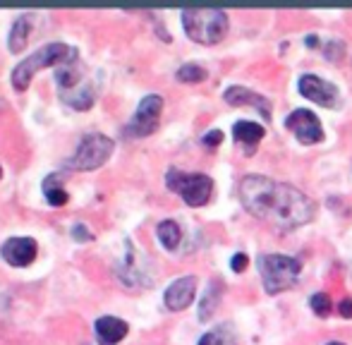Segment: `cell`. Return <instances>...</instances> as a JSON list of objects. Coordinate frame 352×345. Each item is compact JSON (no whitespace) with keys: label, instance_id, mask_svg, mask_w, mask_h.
<instances>
[{"label":"cell","instance_id":"52a82bcc","mask_svg":"<svg viewBox=\"0 0 352 345\" xmlns=\"http://www.w3.org/2000/svg\"><path fill=\"white\" fill-rule=\"evenodd\" d=\"M161 111H163V96L161 93H148L140 101L135 111V118L130 120V125L125 127L127 137H135V140H142V137H148L158 130V120H161Z\"/></svg>","mask_w":352,"mask_h":345},{"label":"cell","instance_id":"277c9868","mask_svg":"<svg viewBox=\"0 0 352 345\" xmlns=\"http://www.w3.org/2000/svg\"><path fill=\"white\" fill-rule=\"evenodd\" d=\"M261 271V280L269 295H278L287 290L297 278H300L302 264L295 257H285V254H261L256 259Z\"/></svg>","mask_w":352,"mask_h":345},{"label":"cell","instance_id":"484cf974","mask_svg":"<svg viewBox=\"0 0 352 345\" xmlns=\"http://www.w3.org/2000/svg\"><path fill=\"white\" fill-rule=\"evenodd\" d=\"M204 146H218L223 142V132L221 130H211V132H206L204 135Z\"/></svg>","mask_w":352,"mask_h":345},{"label":"cell","instance_id":"5bb4252c","mask_svg":"<svg viewBox=\"0 0 352 345\" xmlns=\"http://www.w3.org/2000/svg\"><path fill=\"white\" fill-rule=\"evenodd\" d=\"M34 27V17L29 12H22L17 19H14L12 29H10V36H8V48L10 53H22L24 46L29 41V34H32Z\"/></svg>","mask_w":352,"mask_h":345},{"label":"cell","instance_id":"3957f363","mask_svg":"<svg viewBox=\"0 0 352 345\" xmlns=\"http://www.w3.org/2000/svg\"><path fill=\"white\" fill-rule=\"evenodd\" d=\"M182 27L192 41L201 46H213L228 34V14L223 10H182Z\"/></svg>","mask_w":352,"mask_h":345},{"label":"cell","instance_id":"8fae6325","mask_svg":"<svg viewBox=\"0 0 352 345\" xmlns=\"http://www.w3.org/2000/svg\"><path fill=\"white\" fill-rule=\"evenodd\" d=\"M197 298V278L195 276H182V278L173 280L168 285L166 295H163V302L170 312H182L187 309Z\"/></svg>","mask_w":352,"mask_h":345},{"label":"cell","instance_id":"30bf717a","mask_svg":"<svg viewBox=\"0 0 352 345\" xmlns=\"http://www.w3.org/2000/svg\"><path fill=\"white\" fill-rule=\"evenodd\" d=\"M36 249L38 247L34 238H10L0 247V257H3L5 264L14 266V269H22V266H29L36 259Z\"/></svg>","mask_w":352,"mask_h":345},{"label":"cell","instance_id":"e0dca14e","mask_svg":"<svg viewBox=\"0 0 352 345\" xmlns=\"http://www.w3.org/2000/svg\"><path fill=\"white\" fill-rule=\"evenodd\" d=\"M60 98L67 106L77 108V111H89L94 106V89L82 82V85L70 89V91H60Z\"/></svg>","mask_w":352,"mask_h":345},{"label":"cell","instance_id":"f1b7e54d","mask_svg":"<svg viewBox=\"0 0 352 345\" xmlns=\"http://www.w3.org/2000/svg\"><path fill=\"white\" fill-rule=\"evenodd\" d=\"M326 345H345V343H340V341H331V343H326Z\"/></svg>","mask_w":352,"mask_h":345},{"label":"cell","instance_id":"44dd1931","mask_svg":"<svg viewBox=\"0 0 352 345\" xmlns=\"http://www.w3.org/2000/svg\"><path fill=\"white\" fill-rule=\"evenodd\" d=\"M309 307L314 309L316 317L326 319V317L331 314V295H326V293H314V295L309 298Z\"/></svg>","mask_w":352,"mask_h":345},{"label":"cell","instance_id":"f546056e","mask_svg":"<svg viewBox=\"0 0 352 345\" xmlns=\"http://www.w3.org/2000/svg\"><path fill=\"white\" fill-rule=\"evenodd\" d=\"M0 175H3V168H0Z\"/></svg>","mask_w":352,"mask_h":345},{"label":"cell","instance_id":"7a4b0ae2","mask_svg":"<svg viewBox=\"0 0 352 345\" xmlns=\"http://www.w3.org/2000/svg\"><path fill=\"white\" fill-rule=\"evenodd\" d=\"M74 56H77V51H74L72 46H67V43H60V41L46 43V46H41L36 53H32L29 58L19 60V65H14L12 87L17 89V91H27L36 72L46 70V67L67 65V63H72Z\"/></svg>","mask_w":352,"mask_h":345},{"label":"cell","instance_id":"9c48e42d","mask_svg":"<svg viewBox=\"0 0 352 345\" xmlns=\"http://www.w3.org/2000/svg\"><path fill=\"white\" fill-rule=\"evenodd\" d=\"M297 89H300V93L305 98H309V101L319 103V106H324V108H338V103H340L338 87L321 80V77H316V75H302Z\"/></svg>","mask_w":352,"mask_h":345},{"label":"cell","instance_id":"603a6c76","mask_svg":"<svg viewBox=\"0 0 352 345\" xmlns=\"http://www.w3.org/2000/svg\"><path fill=\"white\" fill-rule=\"evenodd\" d=\"M324 51H326V58H329V60L338 63V60H343V56H345V43L338 41V38H333V41L326 43Z\"/></svg>","mask_w":352,"mask_h":345},{"label":"cell","instance_id":"8992f818","mask_svg":"<svg viewBox=\"0 0 352 345\" xmlns=\"http://www.w3.org/2000/svg\"><path fill=\"white\" fill-rule=\"evenodd\" d=\"M113 151H116V142L111 137L101 135V132H91L79 142L77 151L65 166L70 170H96L111 159Z\"/></svg>","mask_w":352,"mask_h":345},{"label":"cell","instance_id":"ba28073f","mask_svg":"<svg viewBox=\"0 0 352 345\" xmlns=\"http://www.w3.org/2000/svg\"><path fill=\"white\" fill-rule=\"evenodd\" d=\"M285 127L295 132V137L302 144H319L324 140V127H321L319 118L307 108H297L285 118Z\"/></svg>","mask_w":352,"mask_h":345},{"label":"cell","instance_id":"83f0119b","mask_svg":"<svg viewBox=\"0 0 352 345\" xmlns=\"http://www.w3.org/2000/svg\"><path fill=\"white\" fill-rule=\"evenodd\" d=\"M305 43H307L309 48H316V46H319V38H316L314 34H311V36H307V41H305Z\"/></svg>","mask_w":352,"mask_h":345},{"label":"cell","instance_id":"4fadbf2b","mask_svg":"<svg viewBox=\"0 0 352 345\" xmlns=\"http://www.w3.org/2000/svg\"><path fill=\"white\" fill-rule=\"evenodd\" d=\"M94 331H96V338L101 345H116L127 336L130 326L118 317H98L94 322Z\"/></svg>","mask_w":352,"mask_h":345},{"label":"cell","instance_id":"ac0fdd59","mask_svg":"<svg viewBox=\"0 0 352 345\" xmlns=\"http://www.w3.org/2000/svg\"><path fill=\"white\" fill-rule=\"evenodd\" d=\"M156 235H158V243L166 249H177V245L182 240V230L175 221H161L156 228Z\"/></svg>","mask_w":352,"mask_h":345},{"label":"cell","instance_id":"7c38bea8","mask_svg":"<svg viewBox=\"0 0 352 345\" xmlns=\"http://www.w3.org/2000/svg\"><path fill=\"white\" fill-rule=\"evenodd\" d=\"M223 98H226L228 106H237V108H240V106H252V108H256L264 120H271V98L261 96V93L250 91V89H245V87H230V89H226Z\"/></svg>","mask_w":352,"mask_h":345},{"label":"cell","instance_id":"5b68a950","mask_svg":"<svg viewBox=\"0 0 352 345\" xmlns=\"http://www.w3.org/2000/svg\"><path fill=\"white\" fill-rule=\"evenodd\" d=\"M168 190L177 192L187 206H204L213 194V180L204 172H182L170 168L166 172Z\"/></svg>","mask_w":352,"mask_h":345},{"label":"cell","instance_id":"ffe728a7","mask_svg":"<svg viewBox=\"0 0 352 345\" xmlns=\"http://www.w3.org/2000/svg\"><path fill=\"white\" fill-rule=\"evenodd\" d=\"M177 80L180 82H192V85H199V82H204L206 77H209V72L204 70L201 65H195V63H187V65H182L180 70H177Z\"/></svg>","mask_w":352,"mask_h":345},{"label":"cell","instance_id":"4316f807","mask_svg":"<svg viewBox=\"0 0 352 345\" xmlns=\"http://www.w3.org/2000/svg\"><path fill=\"white\" fill-rule=\"evenodd\" d=\"M340 317L352 319V300L350 298H345L343 302H340Z\"/></svg>","mask_w":352,"mask_h":345},{"label":"cell","instance_id":"d4e9b609","mask_svg":"<svg viewBox=\"0 0 352 345\" xmlns=\"http://www.w3.org/2000/svg\"><path fill=\"white\" fill-rule=\"evenodd\" d=\"M230 266H232V271H237V274H242V271L250 266V257L247 254H242V252H237L235 257L230 259Z\"/></svg>","mask_w":352,"mask_h":345},{"label":"cell","instance_id":"d6986e66","mask_svg":"<svg viewBox=\"0 0 352 345\" xmlns=\"http://www.w3.org/2000/svg\"><path fill=\"white\" fill-rule=\"evenodd\" d=\"M199 345H235V333L230 331V326H218L216 331L204 333Z\"/></svg>","mask_w":352,"mask_h":345},{"label":"cell","instance_id":"6da1fadb","mask_svg":"<svg viewBox=\"0 0 352 345\" xmlns=\"http://www.w3.org/2000/svg\"><path fill=\"white\" fill-rule=\"evenodd\" d=\"M240 201L254 219L266 221L280 230L307 225L316 211L314 201L297 187L254 172L240 180Z\"/></svg>","mask_w":352,"mask_h":345},{"label":"cell","instance_id":"7402d4cb","mask_svg":"<svg viewBox=\"0 0 352 345\" xmlns=\"http://www.w3.org/2000/svg\"><path fill=\"white\" fill-rule=\"evenodd\" d=\"M43 194H46V201L51 206H65L67 199H70L63 187H48V190H43Z\"/></svg>","mask_w":352,"mask_h":345},{"label":"cell","instance_id":"cb8c5ba5","mask_svg":"<svg viewBox=\"0 0 352 345\" xmlns=\"http://www.w3.org/2000/svg\"><path fill=\"white\" fill-rule=\"evenodd\" d=\"M70 233H72V238L77 240V243H89V240H94V235L89 233V228L84 223H74Z\"/></svg>","mask_w":352,"mask_h":345},{"label":"cell","instance_id":"9a60e30c","mask_svg":"<svg viewBox=\"0 0 352 345\" xmlns=\"http://www.w3.org/2000/svg\"><path fill=\"white\" fill-rule=\"evenodd\" d=\"M232 135H235V140L245 146L247 154H252V151L256 149V144L264 140L266 130L261 125H256V122L240 120V122H235V127H232Z\"/></svg>","mask_w":352,"mask_h":345},{"label":"cell","instance_id":"2e32d148","mask_svg":"<svg viewBox=\"0 0 352 345\" xmlns=\"http://www.w3.org/2000/svg\"><path fill=\"white\" fill-rule=\"evenodd\" d=\"M221 298H223V280L213 278L209 283V288L204 290V298H201V302H199V312H197L199 322H209L213 317V312H216V307L221 304Z\"/></svg>","mask_w":352,"mask_h":345}]
</instances>
